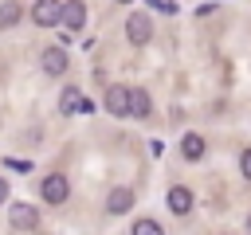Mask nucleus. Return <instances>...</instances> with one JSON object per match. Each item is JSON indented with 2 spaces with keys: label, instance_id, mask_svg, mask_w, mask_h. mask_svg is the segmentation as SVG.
<instances>
[{
  "label": "nucleus",
  "instance_id": "f257e3e1",
  "mask_svg": "<svg viewBox=\"0 0 251 235\" xmlns=\"http://www.w3.org/2000/svg\"><path fill=\"white\" fill-rule=\"evenodd\" d=\"M126 39L137 43V47L149 43V39H153V20H149L145 12H129V16H126Z\"/></svg>",
  "mask_w": 251,
  "mask_h": 235
},
{
  "label": "nucleus",
  "instance_id": "f03ea898",
  "mask_svg": "<svg viewBox=\"0 0 251 235\" xmlns=\"http://www.w3.org/2000/svg\"><path fill=\"white\" fill-rule=\"evenodd\" d=\"M39 192H43V200H47V204H63V200L71 196V180H67L63 172H47V176H43V184H39Z\"/></svg>",
  "mask_w": 251,
  "mask_h": 235
},
{
  "label": "nucleus",
  "instance_id": "7ed1b4c3",
  "mask_svg": "<svg viewBox=\"0 0 251 235\" xmlns=\"http://www.w3.org/2000/svg\"><path fill=\"white\" fill-rule=\"evenodd\" d=\"M59 24H63L71 35H78V31L86 27V4H82V0H63V16H59Z\"/></svg>",
  "mask_w": 251,
  "mask_h": 235
},
{
  "label": "nucleus",
  "instance_id": "20e7f679",
  "mask_svg": "<svg viewBox=\"0 0 251 235\" xmlns=\"http://www.w3.org/2000/svg\"><path fill=\"white\" fill-rule=\"evenodd\" d=\"M8 223H12L16 231H35V227H39V212H35L31 204H12V208H8Z\"/></svg>",
  "mask_w": 251,
  "mask_h": 235
},
{
  "label": "nucleus",
  "instance_id": "39448f33",
  "mask_svg": "<svg viewBox=\"0 0 251 235\" xmlns=\"http://www.w3.org/2000/svg\"><path fill=\"white\" fill-rule=\"evenodd\" d=\"M59 16H63V0H35V8H31V20L39 27H55Z\"/></svg>",
  "mask_w": 251,
  "mask_h": 235
},
{
  "label": "nucleus",
  "instance_id": "423d86ee",
  "mask_svg": "<svg viewBox=\"0 0 251 235\" xmlns=\"http://www.w3.org/2000/svg\"><path fill=\"white\" fill-rule=\"evenodd\" d=\"M165 204H169L173 215H188V212H192V192H188L184 184H173L169 196H165Z\"/></svg>",
  "mask_w": 251,
  "mask_h": 235
},
{
  "label": "nucleus",
  "instance_id": "0eeeda50",
  "mask_svg": "<svg viewBox=\"0 0 251 235\" xmlns=\"http://www.w3.org/2000/svg\"><path fill=\"white\" fill-rule=\"evenodd\" d=\"M106 110L114 118H126L129 114V86H110L106 90Z\"/></svg>",
  "mask_w": 251,
  "mask_h": 235
},
{
  "label": "nucleus",
  "instance_id": "6e6552de",
  "mask_svg": "<svg viewBox=\"0 0 251 235\" xmlns=\"http://www.w3.org/2000/svg\"><path fill=\"white\" fill-rule=\"evenodd\" d=\"M129 208H133V192H129V188H114V192L106 196V212H110V215H126Z\"/></svg>",
  "mask_w": 251,
  "mask_h": 235
},
{
  "label": "nucleus",
  "instance_id": "1a4fd4ad",
  "mask_svg": "<svg viewBox=\"0 0 251 235\" xmlns=\"http://www.w3.org/2000/svg\"><path fill=\"white\" fill-rule=\"evenodd\" d=\"M43 70L47 74H63L67 70V51L63 47H47L43 51Z\"/></svg>",
  "mask_w": 251,
  "mask_h": 235
},
{
  "label": "nucleus",
  "instance_id": "9d476101",
  "mask_svg": "<svg viewBox=\"0 0 251 235\" xmlns=\"http://www.w3.org/2000/svg\"><path fill=\"white\" fill-rule=\"evenodd\" d=\"M180 157H184V161H200V157H204V137H200V133H184Z\"/></svg>",
  "mask_w": 251,
  "mask_h": 235
},
{
  "label": "nucleus",
  "instance_id": "9b49d317",
  "mask_svg": "<svg viewBox=\"0 0 251 235\" xmlns=\"http://www.w3.org/2000/svg\"><path fill=\"white\" fill-rule=\"evenodd\" d=\"M59 110H63V114H75V110H86V102H82V94H78V86H67V90L59 94Z\"/></svg>",
  "mask_w": 251,
  "mask_h": 235
},
{
  "label": "nucleus",
  "instance_id": "f8f14e48",
  "mask_svg": "<svg viewBox=\"0 0 251 235\" xmlns=\"http://www.w3.org/2000/svg\"><path fill=\"white\" fill-rule=\"evenodd\" d=\"M149 110H153L149 106V94L145 90H129V114L133 118H149Z\"/></svg>",
  "mask_w": 251,
  "mask_h": 235
},
{
  "label": "nucleus",
  "instance_id": "ddd939ff",
  "mask_svg": "<svg viewBox=\"0 0 251 235\" xmlns=\"http://www.w3.org/2000/svg\"><path fill=\"white\" fill-rule=\"evenodd\" d=\"M20 16H24V8H20L16 0L0 4V27H16V24H20Z\"/></svg>",
  "mask_w": 251,
  "mask_h": 235
},
{
  "label": "nucleus",
  "instance_id": "4468645a",
  "mask_svg": "<svg viewBox=\"0 0 251 235\" xmlns=\"http://www.w3.org/2000/svg\"><path fill=\"white\" fill-rule=\"evenodd\" d=\"M133 235H165L153 219H141V223H133Z\"/></svg>",
  "mask_w": 251,
  "mask_h": 235
},
{
  "label": "nucleus",
  "instance_id": "2eb2a0df",
  "mask_svg": "<svg viewBox=\"0 0 251 235\" xmlns=\"http://www.w3.org/2000/svg\"><path fill=\"white\" fill-rule=\"evenodd\" d=\"M239 172L251 180V149H243V157H239Z\"/></svg>",
  "mask_w": 251,
  "mask_h": 235
},
{
  "label": "nucleus",
  "instance_id": "dca6fc26",
  "mask_svg": "<svg viewBox=\"0 0 251 235\" xmlns=\"http://www.w3.org/2000/svg\"><path fill=\"white\" fill-rule=\"evenodd\" d=\"M4 200H8V180L0 176V204H4Z\"/></svg>",
  "mask_w": 251,
  "mask_h": 235
},
{
  "label": "nucleus",
  "instance_id": "f3484780",
  "mask_svg": "<svg viewBox=\"0 0 251 235\" xmlns=\"http://www.w3.org/2000/svg\"><path fill=\"white\" fill-rule=\"evenodd\" d=\"M243 231H247V235H251V215H247V227H243Z\"/></svg>",
  "mask_w": 251,
  "mask_h": 235
},
{
  "label": "nucleus",
  "instance_id": "a211bd4d",
  "mask_svg": "<svg viewBox=\"0 0 251 235\" xmlns=\"http://www.w3.org/2000/svg\"><path fill=\"white\" fill-rule=\"evenodd\" d=\"M118 4H129V0H118Z\"/></svg>",
  "mask_w": 251,
  "mask_h": 235
}]
</instances>
